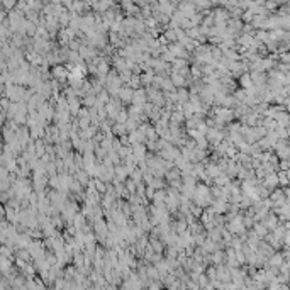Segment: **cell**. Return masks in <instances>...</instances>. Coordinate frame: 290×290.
<instances>
[{
    "mask_svg": "<svg viewBox=\"0 0 290 290\" xmlns=\"http://www.w3.org/2000/svg\"><path fill=\"white\" fill-rule=\"evenodd\" d=\"M132 99H134V102H138V104H143V102H144V92L138 90L136 93H134V97H132Z\"/></svg>",
    "mask_w": 290,
    "mask_h": 290,
    "instance_id": "obj_1",
    "label": "cell"
},
{
    "mask_svg": "<svg viewBox=\"0 0 290 290\" xmlns=\"http://www.w3.org/2000/svg\"><path fill=\"white\" fill-rule=\"evenodd\" d=\"M54 76H56V78H60V80H63L65 76H68V73H65V70H63V68H56V70H54Z\"/></svg>",
    "mask_w": 290,
    "mask_h": 290,
    "instance_id": "obj_2",
    "label": "cell"
},
{
    "mask_svg": "<svg viewBox=\"0 0 290 290\" xmlns=\"http://www.w3.org/2000/svg\"><path fill=\"white\" fill-rule=\"evenodd\" d=\"M207 173H209L210 177H216V175H219V168H217V166H209V168H207Z\"/></svg>",
    "mask_w": 290,
    "mask_h": 290,
    "instance_id": "obj_3",
    "label": "cell"
},
{
    "mask_svg": "<svg viewBox=\"0 0 290 290\" xmlns=\"http://www.w3.org/2000/svg\"><path fill=\"white\" fill-rule=\"evenodd\" d=\"M131 95H132V93H131L129 90H124V92L120 90V97H122V99H131Z\"/></svg>",
    "mask_w": 290,
    "mask_h": 290,
    "instance_id": "obj_4",
    "label": "cell"
}]
</instances>
